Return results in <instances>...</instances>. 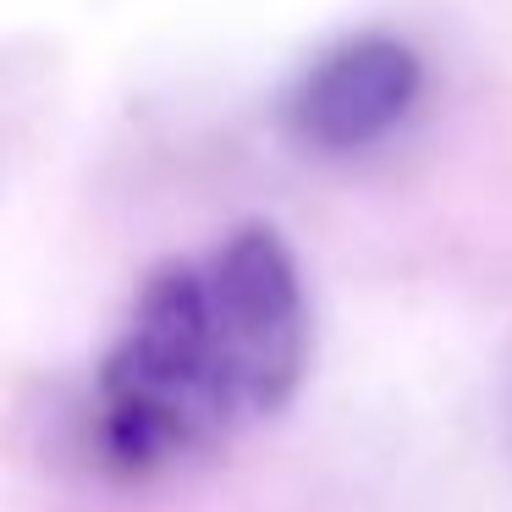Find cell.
Here are the masks:
<instances>
[{
  "label": "cell",
  "instance_id": "cell-1",
  "mask_svg": "<svg viewBox=\"0 0 512 512\" xmlns=\"http://www.w3.org/2000/svg\"><path fill=\"white\" fill-rule=\"evenodd\" d=\"M94 408L105 457L127 474L177 463L243 419L199 265H166L144 281L100 364Z\"/></svg>",
  "mask_w": 512,
  "mask_h": 512
},
{
  "label": "cell",
  "instance_id": "cell-2",
  "mask_svg": "<svg viewBox=\"0 0 512 512\" xmlns=\"http://www.w3.org/2000/svg\"><path fill=\"white\" fill-rule=\"evenodd\" d=\"M243 419L292 402L309 369V287L276 226H237L199 259Z\"/></svg>",
  "mask_w": 512,
  "mask_h": 512
},
{
  "label": "cell",
  "instance_id": "cell-3",
  "mask_svg": "<svg viewBox=\"0 0 512 512\" xmlns=\"http://www.w3.org/2000/svg\"><path fill=\"white\" fill-rule=\"evenodd\" d=\"M424 94V56L397 34H347L325 45L287 89V133L314 155H364L386 144Z\"/></svg>",
  "mask_w": 512,
  "mask_h": 512
}]
</instances>
